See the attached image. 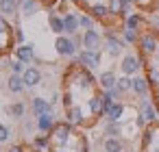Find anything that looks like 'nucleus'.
I'll return each instance as SVG.
<instances>
[{
    "instance_id": "nucleus-1",
    "label": "nucleus",
    "mask_w": 159,
    "mask_h": 152,
    "mask_svg": "<svg viewBox=\"0 0 159 152\" xmlns=\"http://www.w3.org/2000/svg\"><path fill=\"white\" fill-rule=\"evenodd\" d=\"M137 48H139V54L142 57H155V52L159 50V37L155 31H146L139 35L137 39Z\"/></svg>"
},
{
    "instance_id": "nucleus-2",
    "label": "nucleus",
    "mask_w": 159,
    "mask_h": 152,
    "mask_svg": "<svg viewBox=\"0 0 159 152\" xmlns=\"http://www.w3.org/2000/svg\"><path fill=\"white\" fill-rule=\"evenodd\" d=\"M48 135H50V141H52L57 148H61V145H66V143L70 141V137H72V124H70V122L55 124V128H52Z\"/></svg>"
},
{
    "instance_id": "nucleus-3",
    "label": "nucleus",
    "mask_w": 159,
    "mask_h": 152,
    "mask_svg": "<svg viewBox=\"0 0 159 152\" xmlns=\"http://www.w3.org/2000/svg\"><path fill=\"white\" fill-rule=\"evenodd\" d=\"M55 50H57L59 57H76L79 54V46L74 44V39L70 35H57Z\"/></svg>"
},
{
    "instance_id": "nucleus-4",
    "label": "nucleus",
    "mask_w": 159,
    "mask_h": 152,
    "mask_svg": "<svg viewBox=\"0 0 159 152\" xmlns=\"http://www.w3.org/2000/svg\"><path fill=\"white\" fill-rule=\"evenodd\" d=\"M144 65V57H137V54H124L122 61H120V72L126 74V76H137L139 70Z\"/></svg>"
},
{
    "instance_id": "nucleus-5",
    "label": "nucleus",
    "mask_w": 159,
    "mask_h": 152,
    "mask_svg": "<svg viewBox=\"0 0 159 152\" xmlns=\"http://www.w3.org/2000/svg\"><path fill=\"white\" fill-rule=\"evenodd\" d=\"M76 61H79V65H83L87 70H96L100 65V50H85L83 48L76 54Z\"/></svg>"
},
{
    "instance_id": "nucleus-6",
    "label": "nucleus",
    "mask_w": 159,
    "mask_h": 152,
    "mask_svg": "<svg viewBox=\"0 0 159 152\" xmlns=\"http://www.w3.org/2000/svg\"><path fill=\"white\" fill-rule=\"evenodd\" d=\"M137 113H142L144 119H146L148 124H155V122L159 119V109L148 100V96H144V98L139 100V104H137Z\"/></svg>"
},
{
    "instance_id": "nucleus-7",
    "label": "nucleus",
    "mask_w": 159,
    "mask_h": 152,
    "mask_svg": "<svg viewBox=\"0 0 159 152\" xmlns=\"http://www.w3.org/2000/svg\"><path fill=\"white\" fill-rule=\"evenodd\" d=\"M124 46H126V41L120 39V37H116V33H111V31L105 33V50L111 57H120V52L124 50Z\"/></svg>"
},
{
    "instance_id": "nucleus-8",
    "label": "nucleus",
    "mask_w": 159,
    "mask_h": 152,
    "mask_svg": "<svg viewBox=\"0 0 159 152\" xmlns=\"http://www.w3.org/2000/svg\"><path fill=\"white\" fill-rule=\"evenodd\" d=\"M100 46H102V35L96 28L83 31V48L85 50H100Z\"/></svg>"
},
{
    "instance_id": "nucleus-9",
    "label": "nucleus",
    "mask_w": 159,
    "mask_h": 152,
    "mask_svg": "<svg viewBox=\"0 0 159 152\" xmlns=\"http://www.w3.org/2000/svg\"><path fill=\"white\" fill-rule=\"evenodd\" d=\"M22 78H24V85H26V89H31V87H37V85L42 83V70H39V67H33V65H29V67L24 70Z\"/></svg>"
},
{
    "instance_id": "nucleus-10",
    "label": "nucleus",
    "mask_w": 159,
    "mask_h": 152,
    "mask_svg": "<svg viewBox=\"0 0 159 152\" xmlns=\"http://www.w3.org/2000/svg\"><path fill=\"white\" fill-rule=\"evenodd\" d=\"M131 91H133L135 96H139V98L148 96V91H150L148 78H144V76H133V78H131Z\"/></svg>"
},
{
    "instance_id": "nucleus-11",
    "label": "nucleus",
    "mask_w": 159,
    "mask_h": 152,
    "mask_svg": "<svg viewBox=\"0 0 159 152\" xmlns=\"http://www.w3.org/2000/svg\"><path fill=\"white\" fill-rule=\"evenodd\" d=\"M79 28H81V24H79V15L72 13V11H68V13L63 15V33L72 37L74 33H79Z\"/></svg>"
},
{
    "instance_id": "nucleus-12",
    "label": "nucleus",
    "mask_w": 159,
    "mask_h": 152,
    "mask_svg": "<svg viewBox=\"0 0 159 152\" xmlns=\"http://www.w3.org/2000/svg\"><path fill=\"white\" fill-rule=\"evenodd\" d=\"M16 59L24 61L26 65L33 63V61H35V48H33V44H20V46L16 48Z\"/></svg>"
},
{
    "instance_id": "nucleus-13",
    "label": "nucleus",
    "mask_w": 159,
    "mask_h": 152,
    "mask_svg": "<svg viewBox=\"0 0 159 152\" xmlns=\"http://www.w3.org/2000/svg\"><path fill=\"white\" fill-rule=\"evenodd\" d=\"M37 11H39V0H20L18 13H22V18H33Z\"/></svg>"
},
{
    "instance_id": "nucleus-14",
    "label": "nucleus",
    "mask_w": 159,
    "mask_h": 152,
    "mask_svg": "<svg viewBox=\"0 0 159 152\" xmlns=\"http://www.w3.org/2000/svg\"><path fill=\"white\" fill-rule=\"evenodd\" d=\"M7 89H9L11 93H22V91L26 89L22 74H9V78H7Z\"/></svg>"
},
{
    "instance_id": "nucleus-15",
    "label": "nucleus",
    "mask_w": 159,
    "mask_h": 152,
    "mask_svg": "<svg viewBox=\"0 0 159 152\" xmlns=\"http://www.w3.org/2000/svg\"><path fill=\"white\" fill-rule=\"evenodd\" d=\"M31 111H33L35 115L52 113V102H50V100H44V98H33V100H31Z\"/></svg>"
},
{
    "instance_id": "nucleus-16",
    "label": "nucleus",
    "mask_w": 159,
    "mask_h": 152,
    "mask_svg": "<svg viewBox=\"0 0 159 152\" xmlns=\"http://www.w3.org/2000/svg\"><path fill=\"white\" fill-rule=\"evenodd\" d=\"M102 150L105 152H124V141L120 137H105L102 139Z\"/></svg>"
},
{
    "instance_id": "nucleus-17",
    "label": "nucleus",
    "mask_w": 159,
    "mask_h": 152,
    "mask_svg": "<svg viewBox=\"0 0 159 152\" xmlns=\"http://www.w3.org/2000/svg\"><path fill=\"white\" fill-rule=\"evenodd\" d=\"M87 106H89V113L92 115H96V117H100L102 115V91H98V93H94L89 100H87Z\"/></svg>"
},
{
    "instance_id": "nucleus-18",
    "label": "nucleus",
    "mask_w": 159,
    "mask_h": 152,
    "mask_svg": "<svg viewBox=\"0 0 159 152\" xmlns=\"http://www.w3.org/2000/svg\"><path fill=\"white\" fill-rule=\"evenodd\" d=\"M55 115L52 113H42V115H37V128L42 130V132H50L52 128H55Z\"/></svg>"
},
{
    "instance_id": "nucleus-19",
    "label": "nucleus",
    "mask_w": 159,
    "mask_h": 152,
    "mask_svg": "<svg viewBox=\"0 0 159 152\" xmlns=\"http://www.w3.org/2000/svg\"><path fill=\"white\" fill-rule=\"evenodd\" d=\"M124 111H126V106L122 104V102H113L111 104V109L107 111V122H122V115H124Z\"/></svg>"
},
{
    "instance_id": "nucleus-20",
    "label": "nucleus",
    "mask_w": 159,
    "mask_h": 152,
    "mask_svg": "<svg viewBox=\"0 0 159 152\" xmlns=\"http://www.w3.org/2000/svg\"><path fill=\"white\" fill-rule=\"evenodd\" d=\"M116 80H118V76H116V72H111V70H107V72H102V74L98 76V85L102 87V91H105V89H113V87H116Z\"/></svg>"
},
{
    "instance_id": "nucleus-21",
    "label": "nucleus",
    "mask_w": 159,
    "mask_h": 152,
    "mask_svg": "<svg viewBox=\"0 0 159 152\" xmlns=\"http://www.w3.org/2000/svg\"><path fill=\"white\" fill-rule=\"evenodd\" d=\"M20 9V0H0V13L5 18L7 15H16Z\"/></svg>"
},
{
    "instance_id": "nucleus-22",
    "label": "nucleus",
    "mask_w": 159,
    "mask_h": 152,
    "mask_svg": "<svg viewBox=\"0 0 159 152\" xmlns=\"http://www.w3.org/2000/svg\"><path fill=\"white\" fill-rule=\"evenodd\" d=\"M89 13L94 15V20H100V22L113 18V15L109 13V7H107V5H92V7H89Z\"/></svg>"
},
{
    "instance_id": "nucleus-23",
    "label": "nucleus",
    "mask_w": 159,
    "mask_h": 152,
    "mask_svg": "<svg viewBox=\"0 0 159 152\" xmlns=\"http://www.w3.org/2000/svg\"><path fill=\"white\" fill-rule=\"evenodd\" d=\"M142 24H144V15H142V13H129V15L124 18V26H126V28H133V31H137V33H139Z\"/></svg>"
},
{
    "instance_id": "nucleus-24",
    "label": "nucleus",
    "mask_w": 159,
    "mask_h": 152,
    "mask_svg": "<svg viewBox=\"0 0 159 152\" xmlns=\"http://www.w3.org/2000/svg\"><path fill=\"white\" fill-rule=\"evenodd\" d=\"M48 26L55 35H66L63 33V18L57 15V13H48Z\"/></svg>"
},
{
    "instance_id": "nucleus-25",
    "label": "nucleus",
    "mask_w": 159,
    "mask_h": 152,
    "mask_svg": "<svg viewBox=\"0 0 159 152\" xmlns=\"http://www.w3.org/2000/svg\"><path fill=\"white\" fill-rule=\"evenodd\" d=\"M66 117H68L70 124H83V109L76 106V104H72V106L66 109Z\"/></svg>"
},
{
    "instance_id": "nucleus-26",
    "label": "nucleus",
    "mask_w": 159,
    "mask_h": 152,
    "mask_svg": "<svg viewBox=\"0 0 159 152\" xmlns=\"http://www.w3.org/2000/svg\"><path fill=\"white\" fill-rule=\"evenodd\" d=\"M7 111H9V115H11V117L20 119V117H24V113H26V104H24V102H13Z\"/></svg>"
},
{
    "instance_id": "nucleus-27",
    "label": "nucleus",
    "mask_w": 159,
    "mask_h": 152,
    "mask_svg": "<svg viewBox=\"0 0 159 152\" xmlns=\"http://www.w3.org/2000/svg\"><path fill=\"white\" fill-rule=\"evenodd\" d=\"M105 135H107V137H120V135H122L120 122H107V124H105Z\"/></svg>"
},
{
    "instance_id": "nucleus-28",
    "label": "nucleus",
    "mask_w": 159,
    "mask_h": 152,
    "mask_svg": "<svg viewBox=\"0 0 159 152\" xmlns=\"http://www.w3.org/2000/svg\"><path fill=\"white\" fill-rule=\"evenodd\" d=\"M122 39L126 41V44H137V39H139V33L137 31H133V28H126V26H122Z\"/></svg>"
},
{
    "instance_id": "nucleus-29",
    "label": "nucleus",
    "mask_w": 159,
    "mask_h": 152,
    "mask_svg": "<svg viewBox=\"0 0 159 152\" xmlns=\"http://www.w3.org/2000/svg\"><path fill=\"white\" fill-rule=\"evenodd\" d=\"M94 22H96V20H94V15H92V13H81V15H79V24H81V28H83V31L94 28Z\"/></svg>"
},
{
    "instance_id": "nucleus-30",
    "label": "nucleus",
    "mask_w": 159,
    "mask_h": 152,
    "mask_svg": "<svg viewBox=\"0 0 159 152\" xmlns=\"http://www.w3.org/2000/svg\"><path fill=\"white\" fill-rule=\"evenodd\" d=\"M131 78L133 76H126V74H122L118 80H116V87L122 91V93H126V91H131Z\"/></svg>"
},
{
    "instance_id": "nucleus-31",
    "label": "nucleus",
    "mask_w": 159,
    "mask_h": 152,
    "mask_svg": "<svg viewBox=\"0 0 159 152\" xmlns=\"http://www.w3.org/2000/svg\"><path fill=\"white\" fill-rule=\"evenodd\" d=\"M24 65H26V63L20 61V59H11V61H9V70H11V74H24V70H26Z\"/></svg>"
},
{
    "instance_id": "nucleus-32",
    "label": "nucleus",
    "mask_w": 159,
    "mask_h": 152,
    "mask_svg": "<svg viewBox=\"0 0 159 152\" xmlns=\"http://www.w3.org/2000/svg\"><path fill=\"white\" fill-rule=\"evenodd\" d=\"M11 139V128L7 124H0V143H7Z\"/></svg>"
},
{
    "instance_id": "nucleus-33",
    "label": "nucleus",
    "mask_w": 159,
    "mask_h": 152,
    "mask_svg": "<svg viewBox=\"0 0 159 152\" xmlns=\"http://www.w3.org/2000/svg\"><path fill=\"white\" fill-rule=\"evenodd\" d=\"M50 143H52V141H50V135H48V137H37V139H35V145H37V148H46V145H50Z\"/></svg>"
},
{
    "instance_id": "nucleus-34",
    "label": "nucleus",
    "mask_w": 159,
    "mask_h": 152,
    "mask_svg": "<svg viewBox=\"0 0 159 152\" xmlns=\"http://www.w3.org/2000/svg\"><path fill=\"white\" fill-rule=\"evenodd\" d=\"M9 31H11L9 22L5 20V15H0V33H9Z\"/></svg>"
},
{
    "instance_id": "nucleus-35",
    "label": "nucleus",
    "mask_w": 159,
    "mask_h": 152,
    "mask_svg": "<svg viewBox=\"0 0 159 152\" xmlns=\"http://www.w3.org/2000/svg\"><path fill=\"white\" fill-rule=\"evenodd\" d=\"M13 39H16L18 44H24V33H22V28H16V33H13Z\"/></svg>"
},
{
    "instance_id": "nucleus-36",
    "label": "nucleus",
    "mask_w": 159,
    "mask_h": 152,
    "mask_svg": "<svg viewBox=\"0 0 159 152\" xmlns=\"http://www.w3.org/2000/svg\"><path fill=\"white\" fill-rule=\"evenodd\" d=\"M63 104H66V109H68V106H72V93H70V91H66V93H63Z\"/></svg>"
},
{
    "instance_id": "nucleus-37",
    "label": "nucleus",
    "mask_w": 159,
    "mask_h": 152,
    "mask_svg": "<svg viewBox=\"0 0 159 152\" xmlns=\"http://www.w3.org/2000/svg\"><path fill=\"white\" fill-rule=\"evenodd\" d=\"M7 152H24V145H11Z\"/></svg>"
},
{
    "instance_id": "nucleus-38",
    "label": "nucleus",
    "mask_w": 159,
    "mask_h": 152,
    "mask_svg": "<svg viewBox=\"0 0 159 152\" xmlns=\"http://www.w3.org/2000/svg\"><path fill=\"white\" fill-rule=\"evenodd\" d=\"M155 65H157V67H159V50H157V52H155Z\"/></svg>"
},
{
    "instance_id": "nucleus-39",
    "label": "nucleus",
    "mask_w": 159,
    "mask_h": 152,
    "mask_svg": "<svg viewBox=\"0 0 159 152\" xmlns=\"http://www.w3.org/2000/svg\"><path fill=\"white\" fill-rule=\"evenodd\" d=\"M157 7H159V5H157Z\"/></svg>"
}]
</instances>
